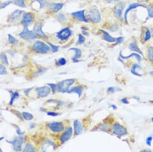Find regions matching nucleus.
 Instances as JSON below:
<instances>
[{"instance_id":"f257e3e1","label":"nucleus","mask_w":153,"mask_h":152,"mask_svg":"<svg viewBox=\"0 0 153 152\" xmlns=\"http://www.w3.org/2000/svg\"><path fill=\"white\" fill-rule=\"evenodd\" d=\"M32 49L35 53L39 54H46L51 49L49 45L39 41H37L34 43Z\"/></svg>"},{"instance_id":"f03ea898","label":"nucleus","mask_w":153,"mask_h":152,"mask_svg":"<svg viewBox=\"0 0 153 152\" xmlns=\"http://www.w3.org/2000/svg\"><path fill=\"white\" fill-rule=\"evenodd\" d=\"M76 80L75 79H68L59 82L58 85V90L61 93L67 92L70 86L73 85Z\"/></svg>"},{"instance_id":"7ed1b4c3","label":"nucleus","mask_w":153,"mask_h":152,"mask_svg":"<svg viewBox=\"0 0 153 152\" xmlns=\"http://www.w3.org/2000/svg\"><path fill=\"white\" fill-rule=\"evenodd\" d=\"M6 142L12 145L14 151L19 152L22 150V145L24 142V138L22 136H20L15 137L12 140H6Z\"/></svg>"},{"instance_id":"20e7f679","label":"nucleus","mask_w":153,"mask_h":152,"mask_svg":"<svg viewBox=\"0 0 153 152\" xmlns=\"http://www.w3.org/2000/svg\"><path fill=\"white\" fill-rule=\"evenodd\" d=\"M20 36L22 39L26 41L34 40L36 38V35L33 31L30 30L28 27H24L22 31L20 33Z\"/></svg>"},{"instance_id":"39448f33","label":"nucleus","mask_w":153,"mask_h":152,"mask_svg":"<svg viewBox=\"0 0 153 152\" xmlns=\"http://www.w3.org/2000/svg\"><path fill=\"white\" fill-rule=\"evenodd\" d=\"M87 17L89 20L93 23H98L101 21L100 12L96 8H92L88 11Z\"/></svg>"},{"instance_id":"423d86ee","label":"nucleus","mask_w":153,"mask_h":152,"mask_svg":"<svg viewBox=\"0 0 153 152\" xmlns=\"http://www.w3.org/2000/svg\"><path fill=\"white\" fill-rule=\"evenodd\" d=\"M126 7V3L124 2H119L114 8V14L115 17L120 20L122 17V13Z\"/></svg>"},{"instance_id":"0eeeda50","label":"nucleus","mask_w":153,"mask_h":152,"mask_svg":"<svg viewBox=\"0 0 153 152\" xmlns=\"http://www.w3.org/2000/svg\"><path fill=\"white\" fill-rule=\"evenodd\" d=\"M138 7L145 8L146 6H145L144 5H143L142 4L138 3H132L131 4H130V5L126 9V11L124 13L123 18H124L125 22L128 23V13L130 12L132 10L135 9H136L137 8H138Z\"/></svg>"},{"instance_id":"6e6552de","label":"nucleus","mask_w":153,"mask_h":152,"mask_svg":"<svg viewBox=\"0 0 153 152\" xmlns=\"http://www.w3.org/2000/svg\"><path fill=\"white\" fill-rule=\"evenodd\" d=\"M72 34V32L69 28H65L57 33V36L59 39L63 41L68 39Z\"/></svg>"},{"instance_id":"1a4fd4ad","label":"nucleus","mask_w":153,"mask_h":152,"mask_svg":"<svg viewBox=\"0 0 153 152\" xmlns=\"http://www.w3.org/2000/svg\"><path fill=\"white\" fill-rule=\"evenodd\" d=\"M33 21V15L32 13L30 12H27L23 13L21 23L24 27H28L32 23Z\"/></svg>"},{"instance_id":"9d476101","label":"nucleus","mask_w":153,"mask_h":152,"mask_svg":"<svg viewBox=\"0 0 153 152\" xmlns=\"http://www.w3.org/2000/svg\"><path fill=\"white\" fill-rule=\"evenodd\" d=\"M36 90L38 96L41 98L47 97L51 93V88L48 86L38 87Z\"/></svg>"},{"instance_id":"9b49d317","label":"nucleus","mask_w":153,"mask_h":152,"mask_svg":"<svg viewBox=\"0 0 153 152\" xmlns=\"http://www.w3.org/2000/svg\"><path fill=\"white\" fill-rule=\"evenodd\" d=\"M49 129L56 133L61 132L64 130V125L61 122H53L49 124Z\"/></svg>"},{"instance_id":"f8f14e48","label":"nucleus","mask_w":153,"mask_h":152,"mask_svg":"<svg viewBox=\"0 0 153 152\" xmlns=\"http://www.w3.org/2000/svg\"><path fill=\"white\" fill-rule=\"evenodd\" d=\"M113 133L119 136H123L127 134V129L119 124H114L113 126Z\"/></svg>"},{"instance_id":"ddd939ff","label":"nucleus","mask_w":153,"mask_h":152,"mask_svg":"<svg viewBox=\"0 0 153 152\" xmlns=\"http://www.w3.org/2000/svg\"><path fill=\"white\" fill-rule=\"evenodd\" d=\"M85 10H82L79 11H75L72 13V15L75 18L81 22L88 23L87 19L85 15Z\"/></svg>"},{"instance_id":"4468645a","label":"nucleus","mask_w":153,"mask_h":152,"mask_svg":"<svg viewBox=\"0 0 153 152\" xmlns=\"http://www.w3.org/2000/svg\"><path fill=\"white\" fill-rule=\"evenodd\" d=\"M33 32L34 33L41 37L45 38L47 37L46 35L42 29V25L40 23H37L35 24L33 28Z\"/></svg>"},{"instance_id":"2eb2a0df","label":"nucleus","mask_w":153,"mask_h":152,"mask_svg":"<svg viewBox=\"0 0 153 152\" xmlns=\"http://www.w3.org/2000/svg\"><path fill=\"white\" fill-rule=\"evenodd\" d=\"M64 5V4L63 3H52L49 4L48 7L50 11L56 13L60 11L63 8Z\"/></svg>"},{"instance_id":"dca6fc26","label":"nucleus","mask_w":153,"mask_h":152,"mask_svg":"<svg viewBox=\"0 0 153 152\" xmlns=\"http://www.w3.org/2000/svg\"><path fill=\"white\" fill-rule=\"evenodd\" d=\"M23 13V11L21 10L17 9L13 12H12L9 16V20L11 22H14L18 20L20 17L22 16V14Z\"/></svg>"},{"instance_id":"f3484780","label":"nucleus","mask_w":153,"mask_h":152,"mask_svg":"<svg viewBox=\"0 0 153 152\" xmlns=\"http://www.w3.org/2000/svg\"><path fill=\"white\" fill-rule=\"evenodd\" d=\"M73 134V128L72 127H69L67 129L65 132L62 135L60 140L62 143L66 142V141H68L72 136Z\"/></svg>"},{"instance_id":"a211bd4d","label":"nucleus","mask_w":153,"mask_h":152,"mask_svg":"<svg viewBox=\"0 0 153 152\" xmlns=\"http://www.w3.org/2000/svg\"><path fill=\"white\" fill-rule=\"evenodd\" d=\"M74 126L75 135L81 134L83 131V127L81 123L78 120H76L74 122Z\"/></svg>"},{"instance_id":"6ab92c4d","label":"nucleus","mask_w":153,"mask_h":152,"mask_svg":"<svg viewBox=\"0 0 153 152\" xmlns=\"http://www.w3.org/2000/svg\"><path fill=\"white\" fill-rule=\"evenodd\" d=\"M101 31L104 34V40L109 43H114L116 42V38L110 35L109 33L104 30H101Z\"/></svg>"},{"instance_id":"aec40b11","label":"nucleus","mask_w":153,"mask_h":152,"mask_svg":"<svg viewBox=\"0 0 153 152\" xmlns=\"http://www.w3.org/2000/svg\"><path fill=\"white\" fill-rule=\"evenodd\" d=\"M129 49L133 51H135V52H137V53H139L140 55H143V53L141 51V50L140 49V48H139V47L138 46L137 43L136 41L132 42L129 44Z\"/></svg>"},{"instance_id":"412c9836","label":"nucleus","mask_w":153,"mask_h":152,"mask_svg":"<svg viewBox=\"0 0 153 152\" xmlns=\"http://www.w3.org/2000/svg\"><path fill=\"white\" fill-rule=\"evenodd\" d=\"M83 90H84L83 87H82V86H76V87H74L72 89L69 90L67 93H68L69 94L72 93H76L78 95L79 97H80L82 95V93Z\"/></svg>"},{"instance_id":"4be33fe9","label":"nucleus","mask_w":153,"mask_h":152,"mask_svg":"<svg viewBox=\"0 0 153 152\" xmlns=\"http://www.w3.org/2000/svg\"><path fill=\"white\" fill-rule=\"evenodd\" d=\"M70 50H73L75 52V55L73 57V58H72L73 61L74 63L78 62H79L78 59L79 58H80V57L81 56V53H82L81 50L80 49L76 48H70L69 49V51H70Z\"/></svg>"},{"instance_id":"5701e85b","label":"nucleus","mask_w":153,"mask_h":152,"mask_svg":"<svg viewBox=\"0 0 153 152\" xmlns=\"http://www.w3.org/2000/svg\"><path fill=\"white\" fill-rule=\"evenodd\" d=\"M142 70V68L140 66L138 65L137 64H134L132 67L131 72L133 74H134L136 76H142V74L139 73L137 72V70Z\"/></svg>"},{"instance_id":"b1692460","label":"nucleus","mask_w":153,"mask_h":152,"mask_svg":"<svg viewBox=\"0 0 153 152\" xmlns=\"http://www.w3.org/2000/svg\"><path fill=\"white\" fill-rule=\"evenodd\" d=\"M120 57L121 58H123V59H128V58H131L132 56H134L136 59L138 61V62H140L141 61H142V57L140 56V55H138V53H132L131 55H128V56H123V55H122L121 53H120Z\"/></svg>"},{"instance_id":"393cba45","label":"nucleus","mask_w":153,"mask_h":152,"mask_svg":"<svg viewBox=\"0 0 153 152\" xmlns=\"http://www.w3.org/2000/svg\"><path fill=\"white\" fill-rule=\"evenodd\" d=\"M25 0H13L12 3L21 8H26V5L25 2Z\"/></svg>"},{"instance_id":"a878e982","label":"nucleus","mask_w":153,"mask_h":152,"mask_svg":"<svg viewBox=\"0 0 153 152\" xmlns=\"http://www.w3.org/2000/svg\"><path fill=\"white\" fill-rule=\"evenodd\" d=\"M0 61L6 65H9V62L7 56L5 53H0Z\"/></svg>"},{"instance_id":"bb28decb","label":"nucleus","mask_w":153,"mask_h":152,"mask_svg":"<svg viewBox=\"0 0 153 152\" xmlns=\"http://www.w3.org/2000/svg\"><path fill=\"white\" fill-rule=\"evenodd\" d=\"M151 37H152V33H151V30L149 29L148 28H146L145 31L144 35L143 36V41L146 42L148 41L149 40H150Z\"/></svg>"},{"instance_id":"cd10ccee","label":"nucleus","mask_w":153,"mask_h":152,"mask_svg":"<svg viewBox=\"0 0 153 152\" xmlns=\"http://www.w3.org/2000/svg\"><path fill=\"white\" fill-rule=\"evenodd\" d=\"M22 116L23 118V119L26 120H31L33 119V115L29 113V112H22Z\"/></svg>"},{"instance_id":"c85d7f7f","label":"nucleus","mask_w":153,"mask_h":152,"mask_svg":"<svg viewBox=\"0 0 153 152\" xmlns=\"http://www.w3.org/2000/svg\"><path fill=\"white\" fill-rule=\"evenodd\" d=\"M35 149L33 146V145L30 143H27L25 146V148L23 150V152H35Z\"/></svg>"},{"instance_id":"c756f323","label":"nucleus","mask_w":153,"mask_h":152,"mask_svg":"<svg viewBox=\"0 0 153 152\" xmlns=\"http://www.w3.org/2000/svg\"><path fill=\"white\" fill-rule=\"evenodd\" d=\"M147 56L148 59L150 62H153V47L152 46H151L148 48Z\"/></svg>"},{"instance_id":"7c9ffc66","label":"nucleus","mask_w":153,"mask_h":152,"mask_svg":"<svg viewBox=\"0 0 153 152\" xmlns=\"http://www.w3.org/2000/svg\"><path fill=\"white\" fill-rule=\"evenodd\" d=\"M11 95L12 96H11V99H10L9 104H10V106H12L14 100L20 97V94H19V93L18 92H13V93L12 92Z\"/></svg>"},{"instance_id":"2f4dec72","label":"nucleus","mask_w":153,"mask_h":152,"mask_svg":"<svg viewBox=\"0 0 153 152\" xmlns=\"http://www.w3.org/2000/svg\"><path fill=\"white\" fill-rule=\"evenodd\" d=\"M145 8L148 11V17L150 18H153V4L149 5Z\"/></svg>"},{"instance_id":"473e14b6","label":"nucleus","mask_w":153,"mask_h":152,"mask_svg":"<svg viewBox=\"0 0 153 152\" xmlns=\"http://www.w3.org/2000/svg\"><path fill=\"white\" fill-rule=\"evenodd\" d=\"M8 41L11 45H16L19 42L18 40L16 38H15L13 36H12L11 34H8Z\"/></svg>"},{"instance_id":"72a5a7b5","label":"nucleus","mask_w":153,"mask_h":152,"mask_svg":"<svg viewBox=\"0 0 153 152\" xmlns=\"http://www.w3.org/2000/svg\"><path fill=\"white\" fill-rule=\"evenodd\" d=\"M85 41V38L83 35H82L81 34H79L78 36V41L77 42L78 45H82L84 43Z\"/></svg>"},{"instance_id":"f704fd0d","label":"nucleus","mask_w":153,"mask_h":152,"mask_svg":"<svg viewBox=\"0 0 153 152\" xmlns=\"http://www.w3.org/2000/svg\"><path fill=\"white\" fill-rule=\"evenodd\" d=\"M7 73L6 68L3 65L0 64V75H6Z\"/></svg>"},{"instance_id":"c9c22d12","label":"nucleus","mask_w":153,"mask_h":152,"mask_svg":"<svg viewBox=\"0 0 153 152\" xmlns=\"http://www.w3.org/2000/svg\"><path fill=\"white\" fill-rule=\"evenodd\" d=\"M11 3H12V2H11L10 1H7V2H5L4 3H3L1 4V5H0V9H4V8H5L6 7H7L9 5H10Z\"/></svg>"},{"instance_id":"e433bc0d","label":"nucleus","mask_w":153,"mask_h":152,"mask_svg":"<svg viewBox=\"0 0 153 152\" xmlns=\"http://www.w3.org/2000/svg\"><path fill=\"white\" fill-rule=\"evenodd\" d=\"M35 1H36L37 3H39L40 9L43 8L46 5V0H35Z\"/></svg>"},{"instance_id":"4c0bfd02","label":"nucleus","mask_w":153,"mask_h":152,"mask_svg":"<svg viewBox=\"0 0 153 152\" xmlns=\"http://www.w3.org/2000/svg\"><path fill=\"white\" fill-rule=\"evenodd\" d=\"M48 45L51 47V49H52V51L53 52H56L58 51L59 50V46H56L50 43H48Z\"/></svg>"},{"instance_id":"58836bf2","label":"nucleus","mask_w":153,"mask_h":152,"mask_svg":"<svg viewBox=\"0 0 153 152\" xmlns=\"http://www.w3.org/2000/svg\"><path fill=\"white\" fill-rule=\"evenodd\" d=\"M58 20L60 21L61 22H64L66 21V17L62 13H60L58 15Z\"/></svg>"},{"instance_id":"ea45409f","label":"nucleus","mask_w":153,"mask_h":152,"mask_svg":"<svg viewBox=\"0 0 153 152\" xmlns=\"http://www.w3.org/2000/svg\"><path fill=\"white\" fill-rule=\"evenodd\" d=\"M125 40V37H122V36H120L119 37H117V39H116V43L115 45H120V44L123 43V41Z\"/></svg>"},{"instance_id":"a19ab883","label":"nucleus","mask_w":153,"mask_h":152,"mask_svg":"<svg viewBox=\"0 0 153 152\" xmlns=\"http://www.w3.org/2000/svg\"><path fill=\"white\" fill-rule=\"evenodd\" d=\"M66 64V58L62 57L59 59L58 64L59 65L64 66Z\"/></svg>"},{"instance_id":"79ce46f5","label":"nucleus","mask_w":153,"mask_h":152,"mask_svg":"<svg viewBox=\"0 0 153 152\" xmlns=\"http://www.w3.org/2000/svg\"><path fill=\"white\" fill-rule=\"evenodd\" d=\"M153 140V137L152 136H149L146 139V144L149 146H151V144H152V141Z\"/></svg>"},{"instance_id":"37998d69","label":"nucleus","mask_w":153,"mask_h":152,"mask_svg":"<svg viewBox=\"0 0 153 152\" xmlns=\"http://www.w3.org/2000/svg\"><path fill=\"white\" fill-rule=\"evenodd\" d=\"M48 85L51 88V89L52 90V92L53 93H54L56 91V88L57 87V85H56L54 84H48Z\"/></svg>"},{"instance_id":"c03bdc74","label":"nucleus","mask_w":153,"mask_h":152,"mask_svg":"<svg viewBox=\"0 0 153 152\" xmlns=\"http://www.w3.org/2000/svg\"><path fill=\"white\" fill-rule=\"evenodd\" d=\"M59 113L54 112H49L47 113L48 115L50 116H53V117L58 116V115H59Z\"/></svg>"},{"instance_id":"a18cd8bd","label":"nucleus","mask_w":153,"mask_h":152,"mask_svg":"<svg viewBox=\"0 0 153 152\" xmlns=\"http://www.w3.org/2000/svg\"><path fill=\"white\" fill-rule=\"evenodd\" d=\"M16 133L20 135V136H22V135L24 134L25 132H22L21 130V129L19 127H17V129H16Z\"/></svg>"},{"instance_id":"49530a36","label":"nucleus","mask_w":153,"mask_h":152,"mask_svg":"<svg viewBox=\"0 0 153 152\" xmlns=\"http://www.w3.org/2000/svg\"><path fill=\"white\" fill-rule=\"evenodd\" d=\"M110 30L112 31H115L116 30H117V27L116 26H115V25H112L110 28Z\"/></svg>"},{"instance_id":"de8ad7c7","label":"nucleus","mask_w":153,"mask_h":152,"mask_svg":"<svg viewBox=\"0 0 153 152\" xmlns=\"http://www.w3.org/2000/svg\"><path fill=\"white\" fill-rule=\"evenodd\" d=\"M121 101L123 103V104H128L129 102L128 100V99L126 98H122L121 100Z\"/></svg>"},{"instance_id":"09e8293b","label":"nucleus","mask_w":153,"mask_h":152,"mask_svg":"<svg viewBox=\"0 0 153 152\" xmlns=\"http://www.w3.org/2000/svg\"><path fill=\"white\" fill-rule=\"evenodd\" d=\"M108 92L110 93H113L115 92V88L114 87H110L108 89Z\"/></svg>"},{"instance_id":"8fccbe9b","label":"nucleus","mask_w":153,"mask_h":152,"mask_svg":"<svg viewBox=\"0 0 153 152\" xmlns=\"http://www.w3.org/2000/svg\"><path fill=\"white\" fill-rule=\"evenodd\" d=\"M117 1V0H107V2L109 4H113L115 3Z\"/></svg>"},{"instance_id":"3c124183","label":"nucleus","mask_w":153,"mask_h":152,"mask_svg":"<svg viewBox=\"0 0 153 152\" xmlns=\"http://www.w3.org/2000/svg\"><path fill=\"white\" fill-rule=\"evenodd\" d=\"M110 108H112L114 110H116V109H117V107H116L115 105H111L110 106Z\"/></svg>"},{"instance_id":"603ef678","label":"nucleus","mask_w":153,"mask_h":152,"mask_svg":"<svg viewBox=\"0 0 153 152\" xmlns=\"http://www.w3.org/2000/svg\"><path fill=\"white\" fill-rule=\"evenodd\" d=\"M150 1H151V0H137L138 2H140V3H146V2H149Z\"/></svg>"},{"instance_id":"864d4df0","label":"nucleus","mask_w":153,"mask_h":152,"mask_svg":"<svg viewBox=\"0 0 153 152\" xmlns=\"http://www.w3.org/2000/svg\"><path fill=\"white\" fill-rule=\"evenodd\" d=\"M35 123H31V124H30V127H31V128H34L35 127Z\"/></svg>"},{"instance_id":"5fc2aeb1","label":"nucleus","mask_w":153,"mask_h":152,"mask_svg":"<svg viewBox=\"0 0 153 152\" xmlns=\"http://www.w3.org/2000/svg\"><path fill=\"white\" fill-rule=\"evenodd\" d=\"M4 139V137H0V142Z\"/></svg>"},{"instance_id":"6e6d98bb","label":"nucleus","mask_w":153,"mask_h":152,"mask_svg":"<svg viewBox=\"0 0 153 152\" xmlns=\"http://www.w3.org/2000/svg\"><path fill=\"white\" fill-rule=\"evenodd\" d=\"M142 152H151V151H150L149 150H142Z\"/></svg>"},{"instance_id":"4d7b16f0","label":"nucleus","mask_w":153,"mask_h":152,"mask_svg":"<svg viewBox=\"0 0 153 152\" xmlns=\"http://www.w3.org/2000/svg\"><path fill=\"white\" fill-rule=\"evenodd\" d=\"M151 33H152V36L153 37V28L151 29Z\"/></svg>"},{"instance_id":"13d9d810","label":"nucleus","mask_w":153,"mask_h":152,"mask_svg":"<svg viewBox=\"0 0 153 152\" xmlns=\"http://www.w3.org/2000/svg\"><path fill=\"white\" fill-rule=\"evenodd\" d=\"M151 74H152V75H153V71H151Z\"/></svg>"},{"instance_id":"bf43d9fd","label":"nucleus","mask_w":153,"mask_h":152,"mask_svg":"<svg viewBox=\"0 0 153 152\" xmlns=\"http://www.w3.org/2000/svg\"><path fill=\"white\" fill-rule=\"evenodd\" d=\"M152 122H153V118H152Z\"/></svg>"},{"instance_id":"052dcab7","label":"nucleus","mask_w":153,"mask_h":152,"mask_svg":"<svg viewBox=\"0 0 153 152\" xmlns=\"http://www.w3.org/2000/svg\"><path fill=\"white\" fill-rule=\"evenodd\" d=\"M2 150L0 149V152H2Z\"/></svg>"}]
</instances>
